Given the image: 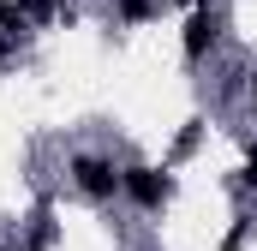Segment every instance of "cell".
<instances>
[{"instance_id":"obj_1","label":"cell","mask_w":257,"mask_h":251,"mask_svg":"<svg viewBox=\"0 0 257 251\" xmlns=\"http://www.w3.org/2000/svg\"><path fill=\"white\" fill-rule=\"evenodd\" d=\"M66 174H72V191L90 197V203H114V197H120V168H114V156L78 150V156L66 162Z\"/></svg>"},{"instance_id":"obj_2","label":"cell","mask_w":257,"mask_h":251,"mask_svg":"<svg viewBox=\"0 0 257 251\" xmlns=\"http://www.w3.org/2000/svg\"><path fill=\"white\" fill-rule=\"evenodd\" d=\"M120 197H132L138 209H162L168 197H174V180H168V168H150V162H126L120 168Z\"/></svg>"},{"instance_id":"obj_3","label":"cell","mask_w":257,"mask_h":251,"mask_svg":"<svg viewBox=\"0 0 257 251\" xmlns=\"http://www.w3.org/2000/svg\"><path fill=\"white\" fill-rule=\"evenodd\" d=\"M180 48H186V60H192V66L209 60V48H215V12H209V6H197L192 18H186V36H180Z\"/></svg>"},{"instance_id":"obj_4","label":"cell","mask_w":257,"mask_h":251,"mask_svg":"<svg viewBox=\"0 0 257 251\" xmlns=\"http://www.w3.org/2000/svg\"><path fill=\"white\" fill-rule=\"evenodd\" d=\"M114 12H120L126 24H144V18L156 12V0H114Z\"/></svg>"},{"instance_id":"obj_5","label":"cell","mask_w":257,"mask_h":251,"mask_svg":"<svg viewBox=\"0 0 257 251\" xmlns=\"http://www.w3.org/2000/svg\"><path fill=\"white\" fill-rule=\"evenodd\" d=\"M239 186L257 191V144H251V156H245V168H239Z\"/></svg>"},{"instance_id":"obj_6","label":"cell","mask_w":257,"mask_h":251,"mask_svg":"<svg viewBox=\"0 0 257 251\" xmlns=\"http://www.w3.org/2000/svg\"><path fill=\"white\" fill-rule=\"evenodd\" d=\"M251 108H257V72H251Z\"/></svg>"},{"instance_id":"obj_7","label":"cell","mask_w":257,"mask_h":251,"mask_svg":"<svg viewBox=\"0 0 257 251\" xmlns=\"http://www.w3.org/2000/svg\"><path fill=\"white\" fill-rule=\"evenodd\" d=\"M6 251H18V245H6Z\"/></svg>"}]
</instances>
